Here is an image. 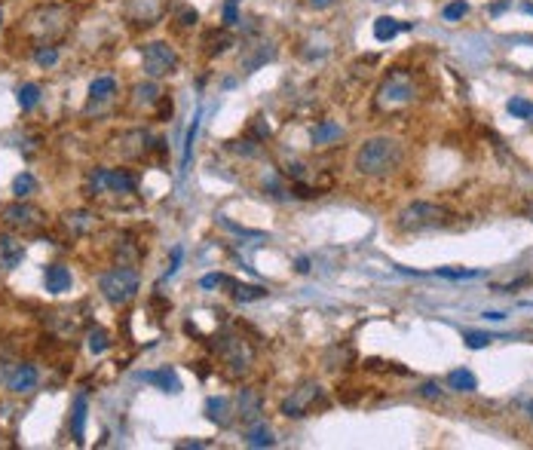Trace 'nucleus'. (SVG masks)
<instances>
[{
  "mask_svg": "<svg viewBox=\"0 0 533 450\" xmlns=\"http://www.w3.org/2000/svg\"><path fill=\"white\" fill-rule=\"evenodd\" d=\"M420 395H423V398H438V395H442V386H438V383H423Z\"/></svg>",
  "mask_w": 533,
  "mask_h": 450,
  "instance_id": "nucleus-35",
  "label": "nucleus"
},
{
  "mask_svg": "<svg viewBox=\"0 0 533 450\" xmlns=\"http://www.w3.org/2000/svg\"><path fill=\"white\" fill-rule=\"evenodd\" d=\"M481 319H488V322H503L506 313H481Z\"/></svg>",
  "mask_w": 533,
  "mask_h": 450,
  "instance_id": "nucleus-38",
  "label": "nucleus"
},
{
  "mask_svg": "<svg viewBox=\"0 0 533 450\" xmlns=\"http://www.w3.org/2000/svg\"><path fill=\"white\" fill-rule=\"evenodd\" d=\"M206 414H208V420L212 423H218V426H230L233 423V408H230V398H208L206 401Z\"/></svg>",
  "mask_w": 533,
  "mask_h": 450,
  "instance_id": "nucleus-16",
  "label": "nucleus"
},
{
  "mask_svg": "<svg viewBox=\"0 0 533 450\" xmlns=\"http://www.w3.org/2000/svg\"><path fill=\"white\" fill-rule=\"evenodd\" d=\"M135 102L138 104H157L160 102V86L157 83H141V86H135Z\"/></svg>",
  "mask_w": 533,
  "mask_h": 450,
  "instance_id": "nucleus-26",
  "label": "nucleus"
},
{
  "mask_svg": "<svg viewBox=\"0 0 533 450\" xmlns=\"http://www.w3.org/2000/svg\"><path fill=\"white\" fill-rule=\"evenodd\" d=\"M34 61L40 68H52L59 61V49L56 46H49V43H43V46H37V52H34Z\"/></svg>",
  "mask_w": 533,
  "mask_h": 450,
  "instance_id": "nucleus-29",
  "label": "nucleus"
},
{
  "mask_svg": "<svg viewBox=\"0 0 533 450\" xmlns=\"http://www.w3.org/2000/svg\"><path fill=\"white\" fill-rule=\"evenodd\" d=\"M138 273L132 267H117V270H107L98 279V291H102V297L107 300L111 307H126L129 300L138 294Z\"/></svg>",
  "mask_w": 533,
  "mask_h": 450,
  "instance_id": "nucleus-3",
  "label": "nucleus"
},
{
  "mask_svg": "<svg viewBox=\"0 0 533 450\" xmlns=\"http://www.w3.org/2000/svg\"><path fill=\"white\" fill-rule=\"evenodd\" d=\"M316 405H325V392H322L319 383H304L291 389V395L282 401V414L300 420V417H310Z\"/></svg>",
  "mask_w": 533,
  "mask_h": 450,
  "instance_id": "nucleus-6",
  "label": "nucleus"
},
{
  "mask_svg": "<svg viewBox=\"0 0 533 450\" xmlns=\"http://www.w3.org/2000/svg\"><path fill=\"white\" fill-rule=\"evenodd\" d=\"M463 340H466V346L469 349H484L488 343H493V334H478V331H466V334H463Z\"/></svg>",
  "mask_w": 533,
  "mask_h": 450,
  "instance_id": "nucleus-31",
  "label": "nucleus"
},
{
  "mask_svg": "<svg viewBox=\"0 0 533 450\" xmlns=\"http://www.w3.org/2000/svg\"><path fill=\"white\" fill-rule=\"evenodd\" d=\"M86 414H89V401L86 395H77L74 398V408H71V435L77 444H83V435H86Z\"/></svg>",
  "mask_w": 533,
  "mask_h": 450,
  "instance_id": "nucleus-15",
  "label": "nucleus"
},
{
  "mask_svg": "<svg viewBox=\"0 0 533 450\" xmlns=\"http://www.w3.org/2000/svg\"><path fill=\"white\" fill-rule=\"evenodd\" d=\"M233 297L239 300V304H252V300H264L267 288H264V285H236Z\"/></svg>",
  "mask_w": 533,
  "mask_h": 450,
  "instance_id": "nucleus-24",
  "label": "nucleus"
},
{
  "mask_svg": "<svg viewBox=\"0 0 533 450\" xmlns=\"http://www.w3.org/2000/svg\"><path fill=\"white\" fill-rule=\"evenodd\" d=\"M447 224V212L435 203H423V199H414L408 203L401 212L396 215V227L401 233H423V230H435Z\"/></svg>",
  "mask_w": 533,
  "mask_h": 450,
  "instance_id": "nucleus-2",
  "label": "nucleus"
},
{
  "mask_svg": "<svg viewBox=\"0 0 533 450\" xmlns=\"http://www.w3.org/2000/svg\"><path fill=\"white\" fill-rule=\"evenodd\" d=\"M245 444H249V447H273L276 438H273V432H270L264 423H254L252 429H249V435H245Z\"/></svg>",
  "mask_w": 533,
  "mask_h": 450,
  "instance_id": "nucleus-21",
  "label": "nucleus"
},
{
  "mask_svg": "<svg viewBox=\"0 0 533 450\" xmlns=\"http://www.w3.org/2000/svg\"><path fill=\"white\" fill-rule=\"evenodd\" d=\"M236 405H239L236 417H239V420H242V423L254 426V423L261 420V395H258V392L242 389V392H239V398H236Z\"/></svg>",
  "mask_w": 533,
  "mask_h": 450,
  "instance_id": "nucleus-13",
  "label": "nucleus"
},
{
  "mask_svg": "<svg viewBox=\"0 0 533 450\" xmlns=\"http://www.w3.org/2000/svg\"><path fill=\"white\" fill-rule=\"evenodd\" d=\"M135 380H141V383H157L163 392H181V383H178V377H175L172 368L141 371V374H135Z\"/></svg>",
  "mask_w": 533,
  "mask_h": 450,
  "instance_id": "nucleus-14",
  "label": "nucleus"
},
{
  "mask_svg": "<svg viewBox=\"0 0 533 450\" xmlns=\"http://www.w3.org/2000/svg\"><path fill=\"white\" fill-rule=\"evenodd\" d=\"M43 285H46V291H49V294H65V291H71V285H74L71 270L61 267V263H49V267L43 270Z\"/></svg>",
  "mask_w": 533,
  "mask_h": 450,
  "instance_id": "nucleus-11",
  "label": "nucleus"
},
{
  "mask_svg": "<svg viewBox=\"0 0 533 450\" xmlns=\"http://www.w3.org/2000/svg\"><path fill=\"white\" fill-rule=\"evenodd\" d=\"M506 111L512 116H518V120H530L533 116V102H527V98H509Z\"/></svg>",
  "mask_w": 533,
  "mask_h": 450,
  "instance_id": "nucleus-27",
  "label": "nucleus"
},
{
  "mask_svg": "<svg viewBox=\"0 0 533 450\" xmlns=\"http://www.w3.org/2000/svg\"><path fill=\"white\" fill-rule=\"evenodd\" d=\"M141 65H144V74H148L150 80H160V77L175 74V68H178V52H175L169 43H163V40L144 43V46H141Z\"/></svg>",
  "mask_w": 533,
  "mask_h": 450,
  "instance_id": "nucleus-5",
  "label": "nucleus"
},
{
  "mask_svg": "<svg viewBox=\"0 0 533 450\" xmlns=\"http://www.w3.org/2000/svg\"><path fill=\"white\" fill-rule=\"evenodd\" d=\"M466 13H469V3H466V0H454V3L445 6L442 15H445V22H460Z\"/></svg>",
  "mask_w": 533,
  "mask_h": 450,
  "instance_id": "nucleus-30",
  "label": "nucleus"
},
{
  "mask_svg": "<svg viewBox=\"0 0 533 450\" xmlns=\"http://www.w3.org/2000/svg\"><path fill=\"white\" fill-rule=\"evenodd\" d=\"M236 3H239V0H227V3H224V25H227V28H233L236 22H239V10H236Z\"/></svg>",
  "mask_w": 533,
  "mask_h": 450,
  "instance_id": "nucleus-33",
  "label": "nucleus"
},
{
  "mask_svg": "<svg viewBox=\"0 0 533 450\" xmlns=\"http://www.w3.org/2000/svg\"><path fill=\"white\" fill-rule=\"evenodd\" d=\"M92 181H95V187H107V190H114V193H132L138 187L135 175L117 172V169H98Z\"/></svg>",
  "mask_w": 533,
  "mask_h": 450,
  "instance_id": "nucleus-9",
  "label": "nucleus"
},
{
  "mask_svg": "<svg viewBox=\"0 0 533 450\" xmlns=\"http://www.w3.org/2000/svg\"><path fill=\"white\" fill-rule=\"evenodd\" d=\"M107 346H111V340H107V331H105V328H92V331H89V352H92V355H102Z\"/></svg>",
  "mask_w": 533,
  "mask_h": 450,
  "instance_id": "nucleus-28",
  "label": "nucleus"
},
{
  "mask_svg": "<svg viewBox=\"0 0 533 450\" xmlns=\"http://www.w3.org/2000/svg\"><path fill=\"white\" fill-rule=\"evenodd\" d=\"M307 3H310L313 10H328V6H334L337 0H307Z\"/></svg>",
  "mask_w": 533,
  "mask_h": 450,
  "instance_id": "nucleus-37",
  "label": "nucleus"
},
{
  "mask_svg": "<svg viewBox=\"0 0 533 450\" xmlns=\"http://www.w3.org/2000/svg\"><path fill=\"white\" fill-rule=\"evenodd\" d=\"M196 10H184V15H181V25H196Z\"/></svg>",
  "mask_w": 533,
  "mask_h": 450,
  "instance_id": "nucleus-36",
  "label": "nucleus"
},
{
  "mask_svg": "<svg viewBox=\"0 0 533 450\" xmlns=\"http://www.w3.org/2000/svg\"><path fill=\"white\" fill-rule=\"evenodd\" d=\"M447 386H451L454 392H475L478 389V380H475L472 371L457 368V371H451V374H447Z\"/></svg>",
  "mask_w": 533,
  "mask_h": 450,
  "instance_id": "nucleus-19",
  "label": "nucleus"
},
{
  "mask_svg": "<svg viewBox=\"0 0 533 450\" xmlns=\"http://www.w3.org/2000/svg\"><path fill=\"white\" fill-rule=\"evenodd\" d=\"M298 273H310V261L307 258H298Z\"/></svg>",
  "mask_w": 533,
  "mask_h": 450,
  "instance_id": "nucleus-39",
  "label": "nucleus"
},
{
  "mask_svg": "<svg viewBox=\"0 0 533 450\" xmlns=\"http://www.w3.org/2000/svg\"><path fill=\"white\" fill-rule=\"evenodd\" d=\"M417 98V86L414 77L408 71H392L377 89V107L380 111H399V107L411 104Z\"/></svg>",
  "mask_w": 533,
  "mask_h": 450,
  "instance_id": "nucleus-4",
  "label": "nucleus"
},
{
  "mask_svg": "<svg viewBox=\"0 0 533 450\" xmlns=\"http://www.w3.org/2000/svg\"><path fill=\"white\" fill-rule=\"evenodd\" d=\"M25 258V245L19 242L10 233H0V267L3 270H15Z\"/></svg>",
  "mask_w": 533,
  "mask_h": 450,
  "instance_id": "nucleus-12",
  "label": "nucleus"
},
{
  "mask_svg": "<svg viewBox=\"0 0 533 450\" xmlns=\"http://www.w3.org/2000/svg\"><path fill=\"white\" fill-rule=\"evenodd\" d=\"M34 190H37V181H34V175H31V172H22V175L13 181V193H15V199H28Z\"/></svg>",
  "mask_w": 533,
  "mask_h": 450,
  "instance_id": "nucleus-25",
  "label": "nucleus"
},
{
  "mask_svg": "<svg viewBox=\"0 0 533 450\" xmlns=\"http://www.w3.org/2000/svg\"><path fill=\"white\" fill-rule=\"evenodd\" d=\"M341 135H343L341 123H334V120H322L319 126L313 129V144H331V141H337Z\"/></svg>",
  "mask_w": 533,
  "mask_h": 450,
  "instance_id": "nucleus-20",
  "label": "nucleus"
},
{
  "mask_svg": "<svg viewBox=\"0 0 533 450\" xmlns=\"http://www.w3.org/2000/svg\"><path fill=\"white\" fill-rule=\"evenodd\" d=\"M0 25H3V13H0Z\"/></svg>",
  "mask_w": 533,
  "mask_h": 450,
  "instance_id": "nucleus-40",
  "label": "nucleus"
},
{
  "mask_svg": "<svg viewBox=\"0 0 533 450\" xmlns=\"http://www.w3.org/2000/svg\"><path fill=\"white\" fill-rule=\"evenodd\" d=\"M181 258H184V248H181V245H175V248H172V267H169L166 273H163V279H169V276H175V273H178V267H181Z\"/></svg>",
  "mask_w": 533,
  "mask_h": 450,
  "instance_id": "nucleus-34",
  "label": "nucleus"
},
{
  "mask_svg": "<svg viewBox=\"0 0 533 450\" xmlns=\"http://www.w3.org/2000/svg\"><path fill=\"white\" fill-rule=\"evenodd\" d=\"M530 417H533V405H530Z\"/></svg>",
  "mask_w": 533,
  "mask_h": 450,
  "instance_id": "nucleus-41",
  "label": "nucleus"
},
{
  "mask_svg": "<svg viewBox=\"0 0 533 450\" xmlns=\"http://www.w3.org/2000/svg\"><path fill=\"white\" fill-rule=\"evenodd\" d=\"M405 160V147L389 135H374L365 138L355 150V172L365 178H383L389 172H396Z\"/></svg>",
  "mask_w": 533,
  "mask_h": 450,
  "instance_id": "nucleus-1",
  "label": "nucleus"
},
{
  "mask_svg": "<svg viewBox=\"0 0 533 450\" xmlns=\"http://www.w3.org/2000/svg\"><path fill=\"white\" fill-rule=\"evenodd\" d=\"M221 285H233L224 273H208L199 279V288H221Z\"/></svg>",
  "mask_w": 533,
  "mask_h": 450,
  "instance_id": "nucleus-32",
  "label": "nucleus"
},
{
  "mask_svg": "<svg viewBox=\"0 0 533 450\" xmlns=\"http://www.w3.org/2000/svg\"><path fill=\"white\" fill-rule=\"evenodd\" d=\"M405 28H411V25H405V22L392 19V15H380V19L374 22V37H377L380 43H386V40H392V37H399Z\"/></svg>",
  "mask_w": 533,
  "mask_h": 450,
  "instance_id": "nucleus-17",
  "label": "nucleus"
},
{
  "mask_svg": "<svg viewBox=\"0 0 533 450\" xmlns=\"http://www.w3.org/2000/svg\"><path fill=\"white\" fill-rule=\"evenodd\" d=\"M3 224L6 227H15V230H31V227L40 224V212H37L34 205H28V203H22L19 199V203L3 208Z\"/></svg>",
  "mask_w": 533,
  "mask_h": 450,
  "instance_id": "nucleus-8",
  "label": "nucleus"
},
{
  "mask_svg": "<svg viewBox=\"0 0 533 450\" xmlns=\"http://www.w3.org/2000/svg\"><path fill=\"white\" fill-rule=\"evenodd\" d=\"M37 383H40V371L34 368V364H19V368L10 374V380H6V386H10V392L15 395H31L37 389Z\"/></svg>",
  "mask_w": 533,
  "mask_h": 450,
  "instance_id": "nucleus-10",
  "label": "nucleus"
},
{
  "mask_svg": "<svg viewBox=\"0 0 533 450\" xmlns=\"http://www.w3.org/2000/svg\"><path fill=\"white\" fill-rule=\"evenodd\" d=\"M218 352H221V362L227 364L230 374H242V371H249L252 362H254V349L236 334H224L221 343H218Z\"/></svg>",
  "mask_w": 533,
  "mask_h": 450,
  "instance_id": "nucleus-7",
  "label": "nucleus"
},
{
  "mask_svg": "<svg viewBox=\"0 0 533 450\" xmlns=\"http://www.w3.org/2000/svg\"><path fill=\"white\" fill-rule=\"evenodd\" d=\"M40 104V86L37 83H22L19 86V107L22 111H34Z\"/></svg>",
  "mask_w": 533,
  "mask_h": 450,
  "instance_id": "nucleus-23",
  "label": "nucleus"
},
{
  "mask_svg": "<svg viewBox=\"0 0 533 450\" xmlns=\"http://www.w3.org/2000/svg\"><path fill=\"white\" fill-rule=\"evenodd\" d=\"M199 123H203V111L193 114V123L187 129V138H184V157H181V169L190 166V157H193V144H196V135H199Z\"/></svg>",
  "mask_w": 533,
  "mask_h": 450,
  "instance_id": "nucleus-22",
  "label": "nucleus"
},
{
  "mask_svg": "<svg viewBox=\"0 0 533 450\" xmlns=\"http://www.w3.org/2000/svg\"><path fill=\"white\" fill-rule=\"evenodd\" d=\"M114 95H117V80H114V77H98V80L89 83L92 104H95V102H111Z\"/></svg>",
  "mask_w": 533,
  "mask_h": 450,
  "instance_id": "nucleus-18",
  "label": "nucleus"
}]
</instances>
